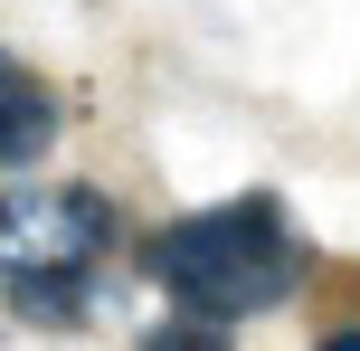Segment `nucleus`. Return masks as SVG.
<instances>
[{"label": "nucleus", "instance_id": "1", "mask_svg": "<svg viewBox=\"0 0 360 351\" xmlns=\"http://www.w3.org/2000/svg\"><path fill=\"white\" fill-rule=\"evenodd\" d=\"M143 276L171 295V314H199V323H247V314H275V304L304 295L313 276V238L294 228V209L275 190H237V200H199L180 219L143 228Z\"/></svg>", "mask_w": 360, "mask_h": 351}, {"label": "nucleus", "instance_id": "2", "mask_svg": "<svg viewBox=\"0 0 360 351\" xmlns=\"http://www.w3.org/2000/svg\"><path fill=\"white\" fill-rule=\"evenodd\" d=\"M124 209L95 181H10L0 190V304L29 333H86L105 314V266Z\"/></svg>", "mask_w": 360, "mask_h": 351}, {"label": "nucleus", "instance_id": "3", "mask_svg": "<svg viewBox=\"0 0 360 351\" xmlns=\"http://www.w3.org/2000/svg\"><path fill=\"white\" fill-rule=\"evenodd\" d=\"M57 124H67V105H57V86L29 67V57L0 48V171H29L57 152Z\"/></svg>", "mask_w": 360, "mask_h": 351}, {"label": "nucleus", "instance_id": "4", "mask_svg": "<svg viewBox=\"0 0 360 351\" xmlns=\"http://www.w3.org/2000/svg\"><path fill=\"white\" fill-rule=\"evenodd\" d=\"M133 351H237L218 323H199V314H162V323H143L133 333Z\"/></svg>", "mask_w": 360, "mask_h": 351}, {"label": "nucleus", "instance_id": "5", "mask_svg": "<svg viewBox=\"0 0 360 351\" xmlns=\"http://www.w3.org/2000/svg\"><path fill=\"white\" fill-rule=\"evenodd\" d=\"M323 351H360V323H342V333H323Z\"/></svg>", "mask_w": 360, "mask_h": 351}, {"label": "nucleus", "instance_id": "6", "mask_svg": "<svg viewBox=\"0 0 360 351\" xmlns=\"http://www.w3.org/2000/svg\"><path fill=\"white\" fill-rule=\"evenodd\" d=\"M0 351H29V342H10V333H0Z\"/></svg>", "mask_w": 360, "mask_h": 351}]
</instances>
